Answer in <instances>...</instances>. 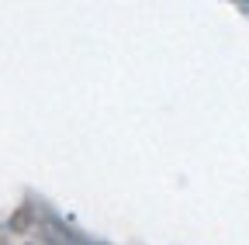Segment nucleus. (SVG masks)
I'll use <instances>...</instances> for the list:
<instances>
[]
</instances>
